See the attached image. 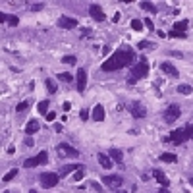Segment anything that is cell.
<instances>
[{"instance_id":"1","label":"cell","mask_w":193,"mask_h":193,"mask_svg":"<svg viewBox=\"0 0 193 193\" xmlns=\"http://www.w3.org/2000/svg\"><path fill=\"white\" fill-rule=\"evenodd\" d=\"M135 60V54H133V48L131 47H120L114 54L110 56V58L106 62H103V66H100V70L103 72H116V70H122V68H128L131 66Z\"/></svg>"},{"instance_id":"2","label":"cell","mask_w":193,"mask_h":193,"mask_svg":"<svg viewBox=\"0 0 193 193\" xmlns=\"http://www.w3.org/2000/svg\"><path fill=\"white\" fill-rule=\"evenodd\" d=\"M147 75H149V62H147L145 56H141L139 62L133 64V68H131V75H130V79H128V83H130V85H135L137 79H143V77H147Z\"/></svg>"},{"instance_id":"3","label":"cell","mask_w":193,"mask_h":193,"mask_svg":"<svg viewBox=\"0 0 193 193\" xmlns=\"http://www.w3.org/2000/svg\"><path fill=\"white\" fill-rule=\"evenodd\" d=\"M56 155L60 158H75V156H79V151L68 143H58L56 145Z\"/></svg>"},{"instance_id":"4","label":"cell","mask_w":193,"mask_h":193,"mask_svg":"<svg viewBox=\"0 0 193 193\" xmlns=\"http://www.w3.org/2000/svg\"><path fill=\"white\" fill-rule=\"evenodd\" d=\"M39 181H41V185H43L44 189H50V187L58 185L60 178H58V174H56V172H44V174H41Z\"/></svg>"},{"instance_id":"5","label":"cell","mask_w":193,"mask_h":193,"mask_svg":"<svg viewBox=\"0 0 193 193\" xmlns=\"http://www.w3.org/2000/svg\"><path fill=\"white\" fill-rule=\"evenodd\" d=\"M180 116H181V108H180L178 104H170V106L164 110V122H166V124H174Z\"/></svg>"},{"instance_id":"6","label":"cell","mask_w":193,"mask_h":193,"mask_svg":"<svg viewBox=\"0 0 193 193\" xmlns=\"http://www.w3.org/2000/svg\"><path fill=\"white\" fill-rule=\"evenodd\" d=\"M47 160H48V153H47V151H41L37 156L27 158V160L23 162V166H25V168H35V166H39V164H47Z\"/></svg>"},{"instance_id":"7","label":"cell","mask_w":193,"mask_h":193,"mask_svg":"<svg viewBox=\"0 0 193 193\" xmlns=\"http://www.w3.org/2000/svg\"><path fill=\"white\" fill-rule=\"evenodd\" d=\"M103 184L106 187H110V189H116L118 191L122 187V184H124V180L120 176H103Z\"/></svg>"},{"instance_id":"8","label":"cell","mask_w":193,"mask_h":193,"mask_svg":"<svg viewBox=\"0 0 193 193\" xmlns=\"http://www.w3.org/2000/svg\"><path fill=\"white\" fill-rule=\"evenodd\" d=\"M130 112L133 118H145L147 116V108L139 103V100H133V103L130 104Z\"/></svg>"},{"instance_id":"9","label":"cell","mask_w":193,"mask_h":193,"mask_svg":"<svg viewBox=\"0 0 193 193\" xmlns=\"http://www.w3.org/2000/svg\"><path fill=\"white\" fill-rule=\"evenodd\" d=\"M172 143H176V145H180V143H185L189 137H187V133H185V128L184 130H174L172 133H170V137H168Z\"/></svg>"},{"instance_id":"10","label":"cell","mask_w":193,"mask_h":193,"mask_svg":"<svg viewBox=\"0 0 193 193\" xmlns=\"http://www.w3.org/2000/svg\"><path fill=\"white\" fill-rule=\"evenodd\" d=\"M77 91H79V93H83V91H85V87H87V70H85V68H79V70H77Z\"/></svg>"},{"instance_id":"11","label":"cell","mask_w":193,"mask_h":193,"mask_svg":"<svg viewBox=\"0 0 193 193\" xmlns=\"http://www.w3.org/2000/svg\"><path fill=\"white\" fill-rule=\"evenodd\" d=\"M89 14H91V18H93L95 21H104V12H103V8H100L99 4H91L89 6Z\"/></svg>"},{"instance_id":"12","label":"cell","mask_w":193,"mask_h":193,"mask_svg":"<svg viewBox=\"0 0 193 193\" xmlns=\"http://www.w3.org/2000/svg\"><path fill=\"white\" fill-rule=\"evenodd\" d=\"M58 25H60L62 29H74V27H77V19L68 18V16H62V18L58 19Z\"/></svg>"},{"instance_id":"13","label":"cell","mask_w":193,"mask_h":193,"mask_svg":"<svg viewBox=\"0 0 193 193\" xmlns=\"http://www.w3.org/2000/svg\"><path fill=\"white\" fill-rule=\"evenodd\" d=\"M153 176H155V180L158 181V184H160L162 187H168V184H170V181H168V178H166V174L162 172V170L160 168H155L153 170Z\"/></svg>"},{"instance_id":"14","label":"cell","mask_w":193,"mask_h":193,"mask_svg":"<svg viewBox=\"0 0 193 193\" xmlns=\"http://www.w3.org/2000/svg\"><path fill=\"white\" fill-rule=\"evenodd\" d=\"M77 170H81V166H79V164H66V166L60 168L58 178H64V176H68V174H74V172H77Z\"/></svg>"},{"instance_id":"15","label":"cell","mask_w":193,"mask_h":193,"mask_svg":"<svg viewBox=\"0 0 193 193\" xmlns=\"http://www.w3.org/2000/svg\"><path fill=\"white\" fill-rule=\"evenodd\" d=\"M160 70H162L166 75H170V77H178V70H176V66H174V64H170V62H162V64H160Z\"/></svg>"},{"instance_id":"16","label":"cell","mask_w":193,"mask_h":193,"mask_svg":"<svg viewBox=\"0 0 193 193\" xmlns=\"http://www.w3.org/2000/svg\"><path fill=\"white\" fill-rule=\"evenodd\" d=\"M39 128H41V126H39V122H37V120H29V122H27V126H25V133L31 137L33 133H37V131H39Z\"/></svg>"},{"instance_id":"17","label":"cell","mask_w":193,"mask_h":193,"mask_svg":"<svg viewBox=\"0 0 193 193\" xmlns=\"http://www.w3.org/2000/svg\"><path fill=\"white\" fill-rule=\"evenodd\" d=\"M104 108H103V104H97L95 108H93V120H97V122H103L104 120Z\"/></svg>"},{"instance_id":"18","label":"cell","mask_w":193,"mask_h":193,"mask_svg":"<svg viewBox=\"0 0 193 193\" xmlns=\"http://www.w3.org/2000/svg\"><path fill=\"white\" fill-rule=\"evenodd\" d=\"M99 164L103 166V168H112V160H110V156H106V155H103V153H99Z\"/></svg>"},{"instance_id":"19","label":"cell","mask_w":193,"mask_h":193,"mask_svg":"<svg viewBox=\"0 0 193 193\" xmlns=\"http://www.w3.org/2000/svg\"><path fill=\"white\" fill-rule=\"evenodd\" d=\"M108 155H110V160H114V162H120L122 158H124V153L120 149H110Z\"/></svg>"},{"instance_id":"20","label":"cell","mask_w":193,"mask_h":193,"mask_svg":"<svg viewBox=\"0 0 193 193\" xmlns=\"http://www.w3.org/2000/svg\"><path fill=\"white\" fill-rule=\"evenodd\" d=\"M160 160L162 162H178V156L174 153H162L160 155Z\"/></svg>"},{"instance_id":"21","label":"cell","mask_w":193,"mask_h":193,"mask_svg":"<svg viewBox=\"0 0 193 193\" xmlns=\"http://www.w3.org/2000/svg\"><path fill=\"white\" fill-rule=\"evenodd\" d=\"M191 91H193V87H191V85H187V83L178 85V93H180V95H191Z\"/></svg>"},{"instance_id":"22","label":"cell","mask_w":193,"mask_h":193,"mask_svg":"<svg viewBox=\"0 0 193 193\" xmlns=\"http://www.w3.org/2000/svg\"><path fill=\"white\" fill-rule=\"evenodd\" d=\"M185 29H187V21H185V19H181V21H178V23H174V31H178V33H185Z\"/></svg>"},{"instance_id":"23","label":"cell","mask_w":193,"mask_h":193,"mask_svg":"<svg viewBox=\"0 0 193 193\" xmlns=\"http://www.w3.org/2000/svg\"><path fill=\"white\" fill-rule=\"evenodd\" d=\"M37 110H39V114H44V116H47V110H48V100H41V103L37 104Z\"/></svg>"},{"instance_id":"24","label":"cell","mask_w":193,"mask_h":193,"mask_svg":"<svg viewBox=\"0 0 193 193\" xmlns=\"http://www.w3.org/2000/svg\"><path fill=\"white\" fill-rule=\"evenodd\" d=\"M143 10H147V12H151V14H156V6L153 4V2H141L139 4Z\"/></svg>"},{"instance_id":"25","label":"cell","mask_w":193,"mask_h":193,"mask_svg":"<svg viewBox=\"0 0 193 193\" xmlns=\"http://www.w3.org/2000/svg\"><path fill=\"white\" fill-rule=\"evenodd\" d=\"M131 29L133 31H141L143 29V21L141 19H131Z\"/></svg>"},{"instance_id":"26","label":"cell","mask_w":193,"mask_h":193,"mask_svg":"<svg viewBox=\"0 0 193 193\" xmlns=\"http://www.w3.org/2000/svg\"><path fill=\"white\" fill-rule=\"evenodd\" d=\"M58 79H60V81H66V83H72V74L62 72V74H58Z\"/></svg>"},{"instance_id":"27","label":"cell","mask_w":193,"mask_h":193,"mask_svg":"<svg viewBox=\"0 0 193 193\" xmlns=\"http://www.w3.org/2000/svg\"><path fill=\"white\" fill-rule=\"evenodd\" d=\"M16 176H18V170H16V168H12L8 174H4V178H2V180H4V181H10V180H14Z\"/></svg>"},{"instance_id":"28","label":"cell","mask_w":193,"mask_h":193,"mask_svg":"<svg viewBox=\"0 0 193 193\" xmlns=\"http://www.w3.org/2000/svg\"><path fill=\"white\" fill-rule=\"evenodd\" d=\"M44 85H47V91H48V93H56V85H54L52 79H47V81H44Z\"/></svg>"},{"instance_id":"29","label":"cell","mask_w":193,"mask_h":193,"mask_svg":"<svg viewBox=\"0 0 193 193\" xmlns=\"http://www.w3.org/2000/svg\"><path fill=\"white\" fill-rule=\"evenodd\" d=\"M6 21H8V23L12 25V27L19 25V18H18V16H8V19H6Z\"/></svg>"},{"instance_id":"30","label":"cell","mask_w":193,"mask_h":193,"mask_svg":"<svg viewBox=\"0 0 193 193\" xmlns=\"http://www.w3.org/2000/svg\"><path fill=\"white\" fill-rule=\"evenodd\" d=\"M29 108V100H23V103H19L18 106H16V112H23V110H27Z\"/></svg>"},{"instance_id":"31","label":"cell","mask_w":193,"mask_h":193,"mask_svg":"<svg viewBox=\"0 0 193 193\" xmlns=\"http://www.w3.org/2000/svg\"><path fill=\"white\" fill-rule=\"evenodd\" d=\"M155 44L153 43H147V41H139V44H137V48L139 50H143V48H153Z\"/></svg>"},{"instance_id":"32","label":"cell","mask_w":193,"mask_h":193,"mask_svg":"<svg viewBox=\"0 0 193 193\" xmlns=\"http://www.w3.org/2000/svg\"><path fill=\"white\" fill-rule=\"evenodd\" d=\"M72 180H74V181H81V180H83V170L74 172V174H72Z\"/></svg>"},{"instance_id":"33","label":"cell","mask_w":193,"mask_h":193,"mask_svg":"<svg viewBox=\"0 0 193 193\" xmlns=\"http://www.w3.org/2000/svg\"><path fill=\"white\" fill-rule=\"evenodd\" d=\"M62 62H64V64H72V66H74V64L77 62V58H75V56H64Z\"/></svg>"},{"instance_id":"34","label":"cell","mask_w":193,"mask_h":193,"mask_svg":"<svg viewBox=\"0 0 193 193\" xmlns=\"http://www.w3.org/2000/svg\"><path fill=\"white\" fill-rule=\"evenodd\" d=\"M168 35L174 37V39H185V33H178V31H170Z\"/></svg>"},{"instance_id":"35","label":"cell","mask_w":193,"mask_h":193,"mask_svg":"<svg viewBox=\"0 0 193 193\" xmlns=\"http://www.w3.org/2000/svg\"><path fill=\"white\" fill-rule=\"evenodd\" d=\"M185 133H187V137H189V139H193V124L185 126Z\"/></svg>"},{"instance_id":"36","label":"cell","mask_w":193,"mask_h":193,"mask_svg":"<svg viewBox=\"0 0 193 193\" xmlns=\"http://www.w3.org/2000/svg\"><path fill=\"white\" fill-rule=\"evenodd\" d=\"M91 187H93L97 193H103V187H100V184H97V181H91Z\"/></svg>"},{"instance_id":"37","label":"cell","mask_w":193,"mask_h":193,"mask_svg":"<svg viewBox=\"0 0 193 193\" xmlns=\"http://www.w3.org/2000/svg\"><path fill=\"white\" fill-rule=\"evenodd\" d=\"M44 118H47L48 122H54L56 120V112H47V116H44Z\"/></svg>"},{"instance_id":"38","label":"cell","mask_w":193,"mask_h":193,"mask_svg":"<svg viewBox=\"0 0 193 193\" xmlns=\"http://www.w3.org/2000/svg\"><path fill=\"white\" fill-rule=\"evenodd\" d=\"M143 23H145V25H147V27H149V31H153V29H155V23H153V21H151V19H149V18H147V19H145V21H143Z\"/></svg>"},{"instance_id":"39","label":"cell","mask_w":193,"mask_h":193,"mask_svg":"<svg viewBox=\"0 0 193 193\" xmlns=\"http://www.w3.org/2000/svg\"><path fill=\"white\" fill-rule=\"evenodd\" d=\"M43 8H44V4H43V2H41V4H33V6H31V10H35V12H39V10H43Z\"/></svg>"},{"instance_id":"40","label":"cell","mask_w":193,"mask_h":193,"mask_svg":"<svg viewBox=\"0 0 193 193\" xmlns=\"http://www.w3.org/2000/svg\"><path fill=\"white\" fill-rule=\"evenodd\" d=\"M79 116H81V120H87V118H89V110H85V108H83V110H81V114H79Z\"/></svg>"},{"instance_id":"41","label":"cell","mask_w":193,"mask_h":193,"mask_svg":"<svg viewBox=\"0 0 193 193\" xmlns=\"http://www.w3.org/2000/svg\"><path fill=\"white\" fill-rule=\"evenodd\" d=\"M6 19H8V14H2V12H0V23H4Z\"/></svg>"},{"instance_id":"42","label":"cell","mask_w":193,"mask_h":193,"mask_svg":"<svg viewBox=\"0 0 193 193\" xmlns=\"http://www.w3.org/2000/svg\"><path fill=\"white\" fill-rule=\"evenodd\" d=\"M54 131H62V124H54Z\"/></svg>"},{"instance_id":"43","label":"cell","mask_w":193,"mask_h":193,"mask_svg":"<svg viewBox=\"0 0 193 193\" xmlns=\"http://www.w3.org/2000/svg\"><path fill=\"white\" fill-rule=\"evenodd\" d=\"M25 145H27V147H33V139H31V137H27V139H25Z\"/></svg>"},{"instance_id":"44","label":"cell","mask_w":193,"mask_h":193,"mask_svg":"<svg viewBox=\"0 0 193 193\" xmlns=\"http://www.w3.org/2000/svg\"><path fill=\"white\" fill-rule=\"evenodd\" d=\"M62 108H64V110L68 112V110H70V108H72V104H70V103H64V106H62Z\"/></svg>"},{"instance_id":"45","label":"cell","mask_w":193,"mask_h":193,"mask_svg":"<svg viewBox=\"0 0 193 193\" xmlns=\"http://www.w3.org/2000/svg\"><path fill=\"white\" fill-rule=\"evenodd\" d=\"M158 193H170V191H168V187H160V189H158Z\"/></svg>"},{"instance_id":"46","label":"cell","mask_w":193,"mask_h":193,"mask_svg":"<svg viewBox=\"0 0 193 193\" xmlns=\"http://www.w3.org/2000/svg\"><path fill=\"white\" fill-rule=\"evenodd\" d=\"M189 184H191V185H193V178H189Z\"/></svg>"},{"instance_id":"47","label":"cell","mask_w":193,"mask_h":193,"mask_svg":"<svg viewBox=\"0 0 193 193\" xmlns=\"http://www.w3.org/2000/svg\"><path fill=\"white\" fill-rule=\"evenodd\" d=\"M29 193H37V191H35V189H31V191H29Z\"/></svg>"},{"instance_id":"48","label":"cell","mask_w":193,"mask_h":193,"mask_svg":"<svg viewBox=\"0 0 193 193\" xmlns=\"http://www.w3.org/2000/svg\"><path fill=\"white\" fill-rule=\"evenodd\" d=\"M118 193H126V191H122V189H118Z\"/></svg>"},{"instance_id":"49","label":"cell","mask_w":193,"mask_h":193,"mask_svg":"<svg viewBox=\"0 0 193 193\" xmlns=\"http://www.w3.org/2000/svg\"><path fill=\"white\" fill-rule=\"evenodd\" d=\"M4 193H10V191H4Z\"/></svg>"}]
</instances>
